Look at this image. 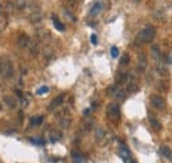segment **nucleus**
I'll return each mask as SVG.
<instances>
[{"mask_svg":"<svg viewBox=\"0 0 172 163\" xmlns=\"http://www.w3.org/2000/svg\"><path fill=\"white\" fill-rule=\"evenodd\" d=\"M160 154H162V155L166 158V159H171V157H172L171 149H169L168 146H166V144H163L162 147H160Z\"/></svg>","mask_w":172,"mask_h":163,"instance_id":"nucleus-7","label":"nucleus"},{"mask_svg":"<svg viewBox=\"0 0 172 163\" xmlns=\"http://www.w3.org/2000/svg\"><path fill=\"white\" fill-rule=\"evenodd\" d=\"M53 24H54V27H56L57 31H60V32H64V31H65V25H64L60 21V20L57 19L56 16H53Z\"/></svg>","mask_w":172,"mask_h":163,"instance_id":"nucleus-8","label":"nucleus"},{"mask_svg":"<svg viewBox=\"0 0 172 163\" xmlns=\"http://www.w3.org/2000/svg\"><path fill=\"white\" fill-rule=\"evenodd\" d=\"M61 137H62V134L61 133H56V131H52L50 133V137H49V139L52 142H57V141H60L61 139Z\"/></svg>","mask_w":172,"mask_h":163,"instance_id":"nucleus-15","label":"nucleus"},{"mask_svg":"<svg viewBox=\"0 0 172 163\" xmlns=\"http://www.w3.org/2000/svg\"><path fill=\"white\" fill-rule=\"evenodd\" d=\"M44 121V117L42 116H36V117H32L31 118V125L33 126H40Z\"/></svg>","mask_w":172,"mask_h":163,"instance_id":"nucleus-9","label":"nucleus"},{"mask_svg":"<svg viewBox=\"0 0 172 163\" xmlns=\"http://www.w3.org/2000/svg\"><path fill=\"white\" fill-rule=\"evenodd\" d=\"M64 98H65V94H60L58 97H56V98H54V100L52 101V104L49 105V110H53V109H56V107H58L60 105L62 104Z\"/></svg>","mask_w":172,"mask_h":163,"instance_id":"nucleus-6","label":"nucleus"},{"mask_svg":"<svg viewBox=\"0 0 172 163\" xmlns=\"http://www.w3.org/2000/svg\"><path fill=\"white\" fill-rule=\"evenodd\" d=\"M107 114H109V117L111 119H114V121H116V119H119V117H121V110H119V105L118 104H111L109 106V109H107Z\"/></svg>","mask_w":172,"mask_h":163,"instance_id":"nucleus-2","label":"nucleus"},{"mask_svg":"<svg viewBox=\"0 0 172 163\" xmlns=\"http://www.w3.org/2000/svg\"><path fill=\"white\" fill-rule=\"evenodd\" d=\"M155 33H156L155 28L151 27V25H148V27H146L144 29H142V32L139 33V40H140L142 43H151V41L155 39Z\"/></svg>","mask_w":172,"mask_h":163,"instance_id":"nucleus-1","label":"nucleus"},{"mask_svg":"<svg viewBox=\"0 0 172 163\" xmlns=\"http://www.w3.org/2000/svg\"><path fill=\"white\" fill-rule=\"evenodd\" d=\"M125 81H126V74H121L119 76V78H118V82L122 84V82H125Z\"/></svg>","mask_w":172,"mask_h":163,"instance_id":"nucleus-23","label":"nucleus"},{"mask_svg":"<svg viewBox=\"0 0 172 163\" xmlns=\"http://www.w3.org/2000/svg\"><path fill=\"white\" fill-rule=\"evenodd\" d=\"M103 10V3L102 1H97V3H94L93 6H91L90 8V16H93V17H95V16H98L101 12H102Z\"/></svg>","mask_w":172,"mask_h":163,"instance_id":"nucleus-4","label":"nucleus"},{"mask_svg":"<svg viewBox=\"0 0 172 163\" xmlns=\"http://www.w3.org/2000/svg\"><path fill=\"white\" fill-rule=\"evenodd\" d=\"M0 110H1V105H0Z\"/></svg>","mask_w":172,"mask_h":163,"instance_id":"nucleus-29","label":"nucleus"},{"mask_svg":"<svg viewBox=\"0 0 172 163\" xmlns=\"http://www.w3.org/2000/svg\"><path fill=\"white\" fill-rule=\"evenodd\" d=\"M151 105L156 109H164L166 102H164V98L160 97V96H152L151 97Z\"/></svg>","mask_w":172,"mask_h":163,"instance_id":"nucleus-3","label":"nucleus"},{"mask_svg":"<svg viewBox=\"0 0 172 163\" xmlns=\"http://www.w3.org/2000/svg\"><path fill=\"white\" fill-rule=\"evenodd\" d=\"M1 69H3V68H1V61H0V72H1Z\"/></svg>","mask_w":172,"mask_h":163,"instance_id":"nucleus-27","label":"nucleus"},{"mask_svg":"<svg viewBox=\"0 0 172 163\" xmlns=\"http://www.w3.org/2000/svg\"><path fill=\"white\" fill-rule=\"evenodd\" d=\"M31 141L32 142H33V143H37V144H42V143H44V142H42V139H31Z\"/></svg>","mask_w":172,"mask_h":163,"instance_id":"nucleus-24","label":"nucleus"},{"mask_svg":"<svg viewBox=\"0 0 172 163\" xmlns=\"http://www.w3.org/2000/svg\"><path fill=\"white\" fill-rule=\"evenodd\" d=\"M90 40H91V43H93L94 45L97 44V36L95 35H91V37H90Z\"/></svg>","mask_w":172,"mask_h":163,"instance_id":"nucleus-25","label":"nucleus"},{"mask_svg":"<svg viewBox=\"0 0 172 163\" xmlns=\"http://www.w3.org/2000/svg\"><path fill=\"white\" fill-rule=\"evenodd\" d=\"M72 158H73V162H74V163H85V157H82L81 154L73 153Z\"/></svg>","mask_w":172,"mask_h":163,"instance_id":"nucleus-13","label":"nucleus"},{"mask_svg":"<svg viewBox=\"0 0 172 163\" xmlns=\"http://www.w3.org/2000/svg\"><path fill=\"white\" fill-rule=\"evenodd\" d=\"M61 126H62V127H68L69 125H70V121H69V119H61Z\"/></svg>","mask_w":172,"mask_h":163,"instance_id":"nucleus-20","label":"nucleus"},{"mask_svg":"<svg viewBox=\"0 0 172 163\" xmlns=\"http://www.w3.org/2000/svg\"><path fill=\"white\" fill-rule=\"evenodd\" d=\"M128 63H130V57H128L127 54H125V56L121 58V65H127Z\"/></svg>","mask_w":172,"mask_h":163,"instance_id":"nucleus-17","label":"nucleus"},{"mask_svg":"<svg viewBox=\"0 0 172 163\" xmlns=\"http://www.w3.org/2000/svg\"><path fill=\"white\" fill-rule=\"evenodd\" d=\"M116 91H118V89L115 86H110L109 88V94H116Z\"/></svg>","mask_w":172,"mask_h":163,"instance_id":"nucleus-21","label":"nucleus"},{"mask_svg":"<svg viewBox=\"0 0 172 163\" xmlns=\"http://www.w3.org/2000/svg\"><path fill=\"white\" fill-rule=\"evenodd\" d=\"M25 6H27V1H25V0H16V7H17L19 10L25 8Z\"/></svg>","mask_w":172,"mask_h":163,"instance_id":"nucleus-16","label":"nucleus"},{"mask_svg":"<svg viewBox=\"0 0 172 163\" xmlns=\"http://www.w3.org/2000/svg\"><path fill=\"white\" fill-rule=\"evenodd\" d=\"M3 100H4V102H5V104L11 107V109H15V107H16V101L13 100L12 97H8V96H5Z\"/></svg>","mask_w":172,"mask_h":163,"instance_id":"nucleus-11","label":"nucleus"},{"mask_svg":"<svg viewBox=\"0 0 172 163\" xmlns=\"http://www.w3.org/2000/svg\"><path fill=\"white\" fill-rule=\"evenodd\" d=\"M97 137L98 138H101V137H103V130H97Z\"/></svg>","mask_w":172,"mask_h":163,"instance_id":"nucleus-26","label":"nucleus"},{"mask_svg":"<svg viewBox=\"0 0 172 163\" xmlns=\"http://www.w3.org/2000/svg\"><path fill=\"white\" fill-rule=\"evenodd\" d=\"M135 90H138V86H136V85H134V84L128 85V91H135Z\"/></svg>","mask_w":172,"mask_h":163,"instance_id":"nucleus-22","label":"nucleus"},{"mask_svg":"<svg viewBox=\"0 0 172 163\" xmlns=\"http://www.w3.org/2000/svg\"><path fill=\"white\" fill-rule=\"evenodd\" d=\"M150 123H151V126H152L155 130H160V129H162V125H160L159 119L155 118V117H152V116L150 117Z\"/></svg>","mask_w":172,"mask_h":163,"instance_id":"nucleus-10","label":"nucleus"},{"mask_svg":"<svg viewBox=\"0 0 172 163\" xmlns=\"http://www.w3.org/2000/svg\"><path fill=\"white\" fill-rule=\"evenodd\" d=\"M151 54H152L153 60H159L160 58V50H159V48H158L156 45L152 47V49H151Z\"/></svg>","mask_w":172,"mask_h":163,"instance_id":"nucleus-14","label":"nucleus"},{"mask_svg":"<svg viewBox=\"0 0 172 163\" xmlns=\"http://www.w3.org/2000/svg\"><path fill=\"white\" fill-rule=\"evenodd\" d=\"M118 56H119L118 48H116V47H113V48H111V57H114V58H115V57H118Z\"/></svg>","mask_w":172,"mask_h":163,"instance_id":"nucleus-18","label":"nucleus"},{"mask_svg":"<svg viewBox=\"0 0 172 163\" xmlns=\"http://www.w3.org/2000/svg\"><path fill=\"white\" fill-rule=\"evenodd\" d=\"M138 69L140 70V72H144V69H146V57L142 54L140 57H139V64H138Z\"/></svg>","mask_w":172,"mask_h":163,"instance_id":"nucleus-12","label":"nucleus"},{"mask_svg":"<svg viewBox=\"0 0 172 163\" xmlns=\"http://www.w3.org/2000/svg\"><path fill=\"white\" fill-rule=\"evenodd\" d=\"M48 91H49V88H48V86H41V88L37 90V94H45V93H48Z\"/></svg>","mask_w":172,"mask_h":163,"instance_id":"nucleus-19","label":"nucleus"},{"mask_svg":"<svg viewBox=\"0 0 172 163\" xmlns=\"http://www.w3.org/2000/svg\"><path fill=\"white\" fill-rule=\"evenodd\" d=\"M17 45H19L20 48H27L29 45V36L28 35H20L19 37H17Z\"/></svg>","mask_w":172,"mask_h":163,"instance_id":"nucleus-5","label":"nucleus"},{"mask_svg":"<svg viewBox=\"0 0 172 163\" xmlns=\"http://www.w3.org/2000/svg\"><path fill=\"white\" fill-rule=\"evenodd\" d=\"M135 1H136V3H138V1H140V0H135Z\"/></svg>","mask_w":172,"mask_h":163,"instance_id":"nucleus-28","label":"nucleus"}]
</instances>
